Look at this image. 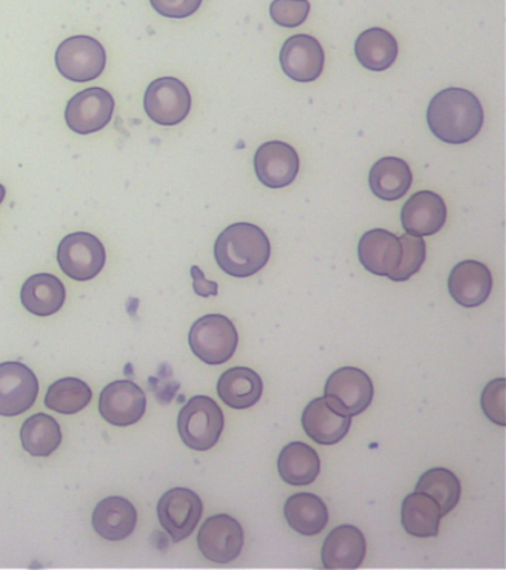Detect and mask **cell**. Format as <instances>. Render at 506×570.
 <instances>
[{
    "label": "cell",
    "instance_id": "cell-1",
    "mask_svg": "<svg viewBox=\"0 0 506 570\" xmlns=\"http://www.w3.org/2000/svg\"><path fill=\"white\" fill-rule=\"evenodd\" d=\"M426 120L439 140L448 145H464L482 131L483 106L468 89L447 88L430 100Z\"/></svg>",
    "mask_w": 506,
    "mask_h": 570
},
{
    "label": "cell",
    "instance_id": "cell-2",
    "mask_svg": "<svg viewBox=\"0 0 506 570\" xmlns=\"http://www.w3.org/2000/svg\"><path fill=\"white\" fill-rule=\"evenodd\" d=\"M215 257L220 269L237 278H247L268 265V235L251 223H235L226 227L215 244Z\"/></svg>",
    "mask_w": 506,
    "mask_h": 570
},
{
    "label": "cell",
    "instance_id": "cell-3",
    "mask_svg": "<svg viewBox=\"0 0 506 570\" xmlns=\"http://www.w3.org/2000/svg\"><path fill=\"white\" fill-rule=\"evenodd\" d=\"M177 428L180 439L189 449L207 452L219 443L225 414L210 396L197 395L180 410Z\"/></svg>",
    "mask_w": 506,
    "mask_h": 570
},
{
    "label": "cell",
    "instance_id": "cell-4",
    "mask_svg": "<svg viewBox=\"0 0 506 570\" xmlns=\"http://www.w3.org/2000/svg\"><path fill=\"white\" fill-rule=\"evenodd\" d=\"M238 332L225 315L210 314L199 318L189 333L194 354L206 364L220 365L232 358L238 347Z\"/></svg>",
    "mask_w": 506,
    "mask_h": 570
},
{
    "label": "cell",
    "instance_id": "cell-5",
    "mask_svg": "<svg viewBox=\"0 0 506 570\" xmlns=\"http://www.w3.org/2000/svg\"><path fill=\"white\" fill-rule=\"evenodd\" d=\"M108 53L91 36L78 35L63 40L56 52V65L63 78L86 83L99 78L106 69Z\"/></svg>",
    "mask_w": 506,
    "mask_h": 570
},
{
    "label": "cell",
    "instance_id": "cell-6",
    "mask_svg": "<svg viewBox=\"0 0 506 570\" xmlns=\"http://www.w3.org/2000/svg\"><path fill=\"white\" fill-rule=\"evenodd\" d=\"M106 258L105 245L87 232L65 236L57 253L61 271L75 281L95 279L103 271Z\"/></svg>",
    "mask_w": 506,
    "mask_h": 570
},
{
    "label": "cell",
    "instance_id": "cell-7",
    "mask_svg": "<svg viewBox=\"0 0 506 570\" xmlns=\"http://www.w3.org/2000/svg\"><path fill=\"white\" fill-rule=\"evenodd\" d=\"M146 115L162 127L183 122L192 107V96L181 80L166 76L153 80L145 92Z\"/></svg>",
    "mask_w": 506,
    "mask_h": 570
},
{
    "label": "cell",
    "instance_id": "cell-8",
    "mask_svg": "<svg viewBox=\"0 0 506 570\" xmlns=\"http://www.w3.org/2000/svg\"><path fill=\"white\" fill-rule=\"evenodd\" d=\"M375 386L361 368L341 367L330 374L326 383L327 403L336 412L354 417L370 407Z\"/></svg>",
    "mask_w": 506,
    "mask_h": 570
},
{
    "label": "cell",
    "instance_id": "cell-9",
    "mask_svg": "<svg viewBox=\"0 0 506 570\" xmlns=\"http://www.w3.org/2000/svg\"><path fill=\"white\" fill-rule=\"evenodd\" d=\"M204 505L194 490L175 488L162 494L158 503V519L172 542L189 538L201 520Z\"/></svg>",
    "mask_w": 506,
    "mask_h": 570
},
{
    "label": "cell",
    "instance_id": "cell-10",
    "mask_svg": "<svg viewBox=\"0 0 506 570\" xmlns=\"http://www.w3.org/2000/svg\"><path fill=\"white\" fill-rule=\"evenodd\" d=\"M39 395L37 374L19 361L0 364V416H20L33 407Z\"/></svg>",
    "mask_w": 506,
    "mask_h": 570
},
{
    "label": "cell",
    "instance_id": "cell-11",
    "mask_svg": "<svg viewBox=\"0 0 506 570\" xmlns=\"http://www.w3.org/2000/svg\"><path fill=\"white\" fill-rule=\"evenodd\" d=\"M115 100L112 94L105 88L83 89L70 98L66 107L65 119L73 132L92 134L108 127L112 120Z\"/></svg>",
    "mask_w": 506,
    "mask_h": 570
},
{
    "label": "cell",
    "instance_id": "cell-12",
    "mask_svg": "<svg viewBox=\"0 0 506 570\" xmlns=\"http://www.w3.org/2000/svg\"><path fill=\"white\" fill-rule=\"evenodd\" d=\"M198 547L202 556L212 563H230L242 551V525L228 514L212 515L199 530Z\"/></svg>",
    "mask_w": 506,
    "mask_h": 570
},
{
    "label": "cell",
    "instance_id": "cell-13",
    "mask_svg": "<svg viewBox=\"0 0 506 570\" xmlns=\"http://www.w3.org/2000/svg\"><path fill=\"white\" fill-rule=\"evenodd\" d=\"M148 400L145 391L132 381H115L101 391L99 410L110 425H135L145 416Z\"/></svg>",
    "mask_w": 506,
    "mask_h": 570
},
{
    "label": "cell",
    "instance_id": "cell-14",
    "mask_svg": "<svg viewBox=\"0 0 506 570\" xmlns=\"http://www.w3.org/2000/svg\"><path fill=\"white\" fill-rule=\"evenodd\" d=\"M299 168V155L288 142L278 140L264 142L256 151L257 178L269 189L290 186L296 180Z\"/></svg>",
    "mask_w": 506,
    "mask_h": 570
},
{
    "label": "cell",
    "instance_id": "cell-15",
    "mask_svg": "<svg viewBox=\"0 0 506 570\" xmlns=\"http://www.w3.org/2000/svg\"><path fill=\"white\" fill-rule=\"evenodd\" d=\"M279 61L288 78L296 82L308 83L321 76L326 53L314 36L296 35L284 42Z\"/></svg>",
    "mask_w": 506,
    "mask_h": 570
},
{
    "label": "cell",
    "instance_id": "cell-16",
    "mask_svg": "<svg viewBox=\"0 0 506 570\" xmlns=\"http://www.w3.org/2000/svg\"><path fill=\"white\" fill-rule=\"evenodd\" d=\"M358 257L361 265L370 274L377 276L393 275L401 263V239L385 229L368 230L359 239Z\"/></svg>",
    "mask_w": 506,
    "mask_h": 570
},
{
    "label": "cell",
    "instance_id": "cell-17",
    "mask_svg": "<svg viewBox=\"0 0 506 570\" xmlns=\"http://www.w3.org/2000/svg\"><path fill=\"white\" fill-rule=\"evenodd\" d=\"M447 220L444 199L433 190H420L404 204L401 223L407 234L430 236L443 229Z\"/></svg>",
    "mask_w": 506,
    "mask_h": 570
},
{
    "label": "cell",
    "instance_id": "cell-18",
    "mask_svg": "<svg viewBox=\"0 0 506 570\" xmlns=\"http://www.w3.org/2000/svg\"><path fill=\"white\" fill-rule=\"evenodd\" d=\"M492 287L490 271L482 262L457 263L448 276V293L453 301L464 307L483 305L490 296Z\"/></svg>",
    "mask_w": 506,
    "mask_h": 570
},
{
    "label": "cell",
    "instance_id": "cell-19",
    "mask_svg": "<svg viewBox=\"0 0 506 570\" xmlns=\"http://www.w3.org/2000/svg\"><path fill=\"white\" fill-rule=\"evenodd\" d=\"M350 422L353 417L336 412L324 396L310 401L301 416L306 435L321 445L340 443L348 435Z\"/></svg>",
    "mask_w": 506,
    "mask_h": 570
},
{
    "label": "cell",
    "instance_id": "cell-20",
    "mask_svg": "<svg viewBox=\"0 0 506 570\" xmlns=\"http://www.w3.org/2000/svg\"><path fill=\"white\" fill-rule=\"evenodd\" d=\"M366 552L367 542L361 530L350 524L339 525L324 542L323 566L326 569H358Z\"/></svg>",
    "mask_w": 506,
    "mask_h": 570
},
{
    "label": "cell",
    "instance_id": "cell-21",
    "mask_svg": "<svg viewBox=\"0 0 506 570\" xmlns=\"http://www.w3.org/2000/svg\"><path fill=\"white\" fill-rule=\"evenodd\" d=\"M137 510L130 501L121 497L105 498L92 512V528L108 541H122L135 532Z\"/></svg>",
    "mask_w": 506,
    "mask_h": 570
},
{
    "label": "cell",
    "instance_id": "cell-22",
    "mask_svg": "<svg viewBox=\"0 0 506 570\" xmlns=\"http://www.w3.org/2000/svg\"><path fill=\"white\" fill-rule=\"evenodd\" d=\"M368 183L377 198L393 203V200L401 199L410 190L411 169L406 160L386 156L373 165Z\"/></svg>",
    "mask_w": 506,
    "mask_h": 570
},
{
    "label": "cell",
    "instance_id": "cell-23",
    "mask_svg": "<svg viewBox=\"0 0 506 570\" xmlns=\"http://www.w3.org/2000/svg\"><path fill=\"white\" fill-rule=\"evenodd\" d=\"M20 296L21 303L30 314L50 316L63 307L66 287L54 275L37 274L26 279Z\"/></svg>",
    "mask_w": 506,
    "mask_h": 570
},
{
    "label": "cell",
    "instance_id": "cell-24",
    "mask_svg": "<svg viewBox=\"0 0 506 570\" xmlns=\"http://www.w3.org/2000/svg\"><path fill=\"white\" fill-rule=\"evenodd\" d=\"M221 401L229 407L244 410L259 403L264 394V382L255 370L234 367L226 370L217 383Z\"/></svg>",
    "mask_w": 506,
    "mask_h": 570
},
{
    "label": "cell",
    "instance_id": "cell-25",
    "mask_svg": "<svg viewBox=\"0 0 506 570\" xmlns=\"http://www.w3.org/2000/svg\"><path fill=\"white\" fill-rule=\"evenodd\" d=\"M284 515L288 525L304 537L321 533L328 523L327 505L314 493L292 494L284 505Z\"/></svg>",
    "mask_w": 506,
    "mask_h": 570
},
{
    "label": "cell",
    "instance_id": "cell-26",
    "mask_svg": "<svg viewBox=\"0 0 506 570\" xmlns=\"http://www.w3.org/2000/svg\"><path fill=\"white\" fill-rule=\"evenodd\" d=\"M321 470V461L318 453L310 445L301 441H292L281 450L278 458V471L287 484L301 485L312 484Z\"/></svg>",
    "mask_w": 506,
    "mask_h": 570
},
{
    "label": "cell",
    "instance_id": "cell-27",
    "mask_svg": "<svg viewBox=\"0 0 506 570\" xmlns=\"http://www.w3.org/2000/svg\"><path fill=\"white\" fill-rule=\"evenodd\" d=\"M359 65L371 71L388 70L398 57V42L388 30L373 27L363 31L355 42Z\"/></svg>",
    "mask_w": 506,
    "mask_h": 570
},
{
    "label": "cell",
    "instance_id": "cell-28",
    "mask_svg": "<svg viewBox=\"0 0 506 570\" xmlns=\"http://www.w3.org/2000/svg\"><path fill=\"white\" fill-rule=\"evenodd\" d=\"M441 510L426 493L407 494L401 507V523L408 534L416 538L437 537Z\"/></svg>",
    "mask_w": 506,
    "mask_h": 570
},
{
    "label": "cell",
    "instance_id": "cell-29",
    "mask_svg": "<svg viewBox=\"0 0 506 570\" xmlns=\"http://www.w3.org/2000/svg\"><path fill=\"white\" fill-rule=\"evenodd\" d=\"M20 436L26 452L39 458L51 456L63 441L60 423L47 413L26 419Z\"/></svg>",
    "mask_w": 506,
    "mask_h": 570
},
{
    "label": "cell",
    "instance_id": "cell-30",
    "mask_svg": "<svg viewBox=\"0 0 506 570\" xmlns=\"http://www.w3.org/2000/svg\"><path fill=\"white\" fill-rule=\"evenodd\" d=\"M415 490L433 498L438 503L443 517L455 510L462 492L459 479L447 468H433L424 472Z\"/></svg>",
    "mask_w": 506,
    "mask_h": 570
},
{
    "label": "cell",
    "instance_id": "cell-31",
    "mask_svg": "<svg viewBox=\"0 0 506 570\" xmlns=\"http://www.w3.org/2000/svg\"><path fill=\"white\" fill-rule=\"evenodd\" d=\"M92 391L77 377H65L48 387L46 405L61 414H77L91 403Z\"/></svg>",
    "mask_w": 506,
    "mask_h": 570
},
{
    "label": "cell",
    "instance_id": "cell-32",
    "mask_svg": "<svg viewBox=\"0 0 506 570\" xmlns=\"http://www.w3.org/2000/svg\"><path fill=\"white\" fill-rule=\"evenodd\" d=\"M399 239L403 244L401 263H399L398 269L388 276L395 283L410 279L413 275L420 271L426 258V244L421 236L410 235L406 232V234L399 236Z\"/></svg>",
    "mask_w": 506,
    "mask_h": 570
},
{
    "label": "cell",
    "instance_id": "cell-33",
    "mask_svg": "<svg viewBox=\"0 0 506 570\" xmlns=\"http://www.w3.org/2000/svg\"><path fill=\"white\" fill-rule=\"evenodd\" d=\"M310 12L309 0H274L269 13L275 24L292 29L304 24Z\"/></svg>",
    "mask_w": 506,
    "mask_h": 570
},
{
    "label": "cell",
    "instance_id": "cell-34",
    "mask_svg": "<svg viewBox=\"0 0 506 570\" xmlns=\"http://www.w3.org/2000/svg\"><path fill=\"white\" fill-rule=\"evenodd\" d=\"M484 414L496 425L505 426V379H495L487 383L482 395Z\"/></svg>",
    "mask_w": 506,
    "mask_h": 570
},
{
    "label": "cell",
    "instance_id": "cell-35",
    "mask_svg": "<svg viewBox=\"0 0 506 570\" xmlns=\"http://www.w3.org/2000/svg\"><path fill=\"white\" fill-rule=\"evenodd\" d=\"M159 16L167 18H188L201 8L202 0H150Z\"/></svg>",
    "mask_w": 506,
    "mask_h": 570
},
{
    "label": "cell",
    "instance_id": "cell-36",
    "mask_svg": "<svg viewBox=\"0 0 506 570\" xmlns=\"http://www.w3.org/2000/svg\"><path fill=\"white\" fill-rule=\"evenodd\" d=\"M190 274H192L194 289L195 293L198 294V296H217V293H219V285H217L215 281L206 279V275L202 274V271L199 269L198 266H192V269H190Z\"/></svg>",
    "mask_w": 506,
    "mask_h": 570
},
{
    "label": "cell",
    "instance_id": "cell-37",
    "mask_svg": "<svg viewBox=\"0 0 506 570\" xmlns=\"http://www.w3.org/2000/svg\"><path fill=\"white\" fill-rule=\"evenodd\" d=\"M7 189L6 186L0 185V204L3 203V199H6Z\"/></svg>",
    "mask_w": 506,
    "mask_h": 570
}]
</instances>
